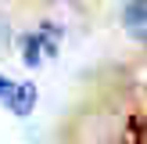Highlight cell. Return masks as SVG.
Listing matches in <instances>:
<instances>
[{"label":"cell","instance_id":"cell-1","mask_svg":"<svg viewBox=\"0 0 147 144\" xmlns=\"http://www.w3.org/2000/svg\"><path fill=\"white\" fill-rule=\"evenodd\" d=\"M0 101H4L18 119H25V115L36 108V86L32 83H14V79L0 76Z\"/></svg>","mask_w":147,"mask_h":144},{"label":"cell","instance_id":"cell-2","mask_svg":"<svg viewBox=\"0 0 147 144\" xmlns=\"http://www.w3.org/2000/svg\"><path fill=\"white\" fill-rule=\"evenodd\" d=\"M57 25H43V29H36L32 36H25L22 40V47H25V61L29 65H40L43 58H50L57 50Z\"/></svg>","mask_w":147,"mask_h":144},{"label":"cell","instance_id":"cell-3","mask_svg":"<svg viewBox=\"0 0 147 144\" xmlns=\"http://www.w3.org/2000/svg\"><path fill=\"white\" fill-rule=\"evenodd\" d=\"M122 22H126V33L133 40L147 43V0H133V4L122 11Z\"/></svg>","mask_w":147,"mask_h":144},{"label":"cell","instance_id":"cell-4","mask_svg":"<svg viewBox=\"0 0 147 144\" xmlns=\"http://www.w3.org/2000/svg\"><path fill=\"white\" fill-rule=\"evenodd\" d=\"M4 36H7V25H4V18H0V43H4Z\"/></svg>","mask_w":147,"mask_h":144}]
</instances>
